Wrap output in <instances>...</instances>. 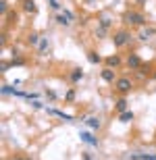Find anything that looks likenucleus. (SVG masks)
Instances as JSON below:
<instances>
[{"mask_svg":"<svg viewBox=\"0 0 156 160\" xmlns=\"http://www.w3.org/2000/svg\"><path fill=\"white\" fill-rule=\"evenodd\" d=\"M29 44H40V36L38 33H29Z\"/></svg>","mask_w":156,"mask_h":160,"instance_id":"obj_18","label":"nucleus"},{"mask_svg":"<svg viewBox=\"0 0 156 160\" xmlns=\"http://www.w3.org/2000/svg\"><path fill=\"white\" fill-rule=\"evenodd\" d=\"M150 71H152V65H150V62H142V67L138 69L139 75H150Z\"/></svg>","mask_w":156,"mask_h":160,"instance_id":"obj_13","label":"nucleus"},{"mask_svg":"<svg viewBox=\"0 0 156 160\" xmlns=\"http://www.w3.org/2000/svg\"><path fill=\"white\" fill-rule=\"evenodd\" d=\"M119 121H121V123H131V121H133V112H131V110L121 112V114H119Z\"/></svg>","mask_w":156,"mask_h":160,"instance_id":"obj_10","label":"nucleus"},{"mask_svg":"<svg viewBox=\"0 0 156 160\" xmlns=\"http://www.w3.org/2000/svg\"><path fill=\"white\" fill-rule=\"evenodd\" d=\"M56 23H58V25H69L71 21H69V17L63 12V15H56Z\"/></svg>","mask_w":156,"mask_h":160,"instance_id":"obj_14","label":"nucleus"},{"mask_svg":"<svg viewBox=\"0 0 156 160\" xmlns=\"http://www.w3.org/2000/svg\"><path fill=\"white\" fill-rule=\"evenodd\" d=\"M96 36L98 38H104V36H106V27H102V25H100V27L96 29Z\"/></svg>","mask_w":156,"mask_h":160,"instance_id":"obj_19","label":"nucleus"},{"mask_svg":"<svg viewBox=\"0 0 156 160\" xmlns=\"http://www.w3.org/2000/svg\"><path fill=\"white\" fill-rule=\"evenodd\" d=\"M85 2H92V0H85Z\"/></svg>","mask_w":156,"mask_h":160,"instance_id":"obj_26","label":"nucleus"},{"mask_svg":"<svg viewBox=\"0 0 156 160\" xmlns=\"http://www.w3.org/2000/svg\"><path fill=\"white\" fill-rule=\"evenodd\" d=\"M85 123H88V127H92V129H100V119H98V117H90V119L85 121Z\"/></svg>","mask_w":156,"mask_h":160,"instance_id":"obj_11","label":"nucleus"},{"mask_svg":"<svg viewBox=\"0 0 156 160\" xmlns=\"http://www.w3.org/2000/svg\"><path fill=\"white\" fill-rule=\"evenodd\" d=\"M38 48H40V54H44L46 50H48V40H42L40 44H38Z\"/></svg>","mask_w":156,"mask_h":160,"instance_id":"obj_17","label":"nucleus"},{"mask_svg":"<svg viewBox=\"0 0 156 160\" xmlns=\"http://www.w3.org/2000/svg\"><path fill=\"white\" fill-rule=\"evenodd\" d=\"M117 110H119V112H125L127 110V100L125 98H121V100L117 102Z\"/></svg>","mask_w":156,"mask_h":160,"instance_id":"obj_16","label":"nucleus"},{"mask_svg":"<svg viewBox=\"0 0 156 160\" xmlns=\"http://www.w3.org/2000/svg\"><path fill=\"white\" fill-rule=\"evenodd\" d=\"M131 88H133V83L129 81L127 77H123V79H117V89H119L121 94H129V92H131Z\"/></svg>","mask_w":156,"mask_h":160,"instance_id":"obj_3","label":"nucleus"},{"mask_svg":"<svg viewBox=\"0 0 156 160\" xmlns=\"http://www.w3.org/2000/svg\"><path fill=\"white\" fill-rule=\"evenodd\" d=\"M127 67H129V71H138L139 67H142V58H139L138 54H129L127 56Z\"/></svg>","mask_w":156,"mask_h":160,"instance_id":"obj_4","label":"nucleus"},{"mask_svg":"<svg viewBox=\"0 0 156 160\" xmlns=\"http://www.w3.org/2000/svg\"><path fill=\"white\" fill-rule=\"evenodd\" d=\"M123 21L129 23V25H138V27H144L146 25V17L142 12H135V11H127L125 15H123Z\"/></svg>","mask_w":156,"mask_h":160,"instance_id":"obj_1","label":"nucleus"},{"mask_svg":"<svg viewBox=\"0 0 156 160\" xmlns=\"http://www.w3.org/2000/svg\"><path fill=\"white\" fill-rule=\"evenodd\" d=\"M129 40H131V36H129V31H125V29L117 31V33L113 36V42H114V46H117V48L127 46V44H129Z\"/></svg>","mask_w":156,"mask_h":160,"instance_id":"obj_2","label":"nucleus"},{"mask_svg":"<svg viewBox=\"0 0 156 160\" xmlns=\"http://www.w3.org/2000/svg\"><path fill=\"white\" fill-rule=\"evenodd\" d=\"M83 79V69H73V73H71V81L73 83H77V81H81Z\"/></svg>","mask_w":156,"mask_h":160,"instance_id":"obj_9","label":"nucleus"},{"mask_svg":"<svg viewBox=\"0 0 156 160\" xmlns=\"http://www.w3.org/2000/svg\"><path fill=\"white\" fill-rule=\"evenodd\" d=\"M88 60H90V62H94V65H98V62H100V54H96V52H88Z\"/></svg>","mask_w":156,"mask_h":160,"instance_id":"obj_15","label":"nucleus"},{"mask_svg":"<svg viewBox=\"0 0 156 160\" xmlns=\"http://www.w3.org/2000/svg\"><path fill=\"white\" fill-rule=\"evenodd\" d=\"M0 12H2V15L6 12V2H4V0H0Z\"/></svg>","mask_w":156,"mask_h":160,"instance_id":"obj_22","label":"nucleus"},{"mask_svg":"<svg viewBox=\"0 0 156 160\" xmlns=\"http://www.w3.org/2000/svg\"><path fill=\"white\" fill-rule=\"evenodd\" d=\"M152 36H156V27H142V31H139V40H150Z\"/></svg>","mask_w":156,"mask_h":160,"instance_id":"obj_5","label":"nucleus"},{"mask_svg":"<svg viewBox=\"0 0 156 160\" xmlns=\"http://www.w3.org/2000/svg\"><path fill=\"white\" fill-rule=\"evenodd\" d=\"M102 79H104L106 83H113V81H117V75H114L113 67H108V69H104V71H102Z\"/></svg>","mask_w":156,"mask_h":160,"instance_id":"obj_6","label":"nucleus"},{"mask_svg":"<svg viewBox=\"0 0 156 160\" xmlns=\"http://www.w3.org/2000/svg\"><path fill=\"white\" fill-rule=\"evenodd\" d=\"M138 4H146V0H138Z\"/></svg>","mask_w":156,"mask_h":160,"instance_id":"obj_25","label":"nucleus"},{"mask_svg":"<svg viewBox=\"0 0 156 160\" xmlns=\"http://www.w3.org/2000/svg\"><path fill=\"white\" fill-rule=\"evenodd\" d=\"M73 98H75V92H73V89H71V92H69V94H67V100L71 102V100H73Z\"/></svg>","mask_w":156,"mask_h":160,"instance_id":"obj_24","label":"nucleus"},{"mask_svg":"<svg viewBox=\"0 0 156 160\" xmlns=\"http://www.w3.org/2000/svg\"><path fill=\"white\" fill-rule=\"evenodd\" d=\"M79 137H81V142H85V143H92V146H98V139H96V137H92L90 133H79Z\"/></svg>","mask_w":156,"mask_h":160,"instance_id":"obj_8","label":"nucleus"},{"mask_svg":"<svg viewBox=\"0 0 156 160\" xmlns=\"http://www.w3.org/2000/svg\"><path fill=\"white\" fill-rule=\"evenodd\" d=\"M100 25H102V27H110V19H100Z\"/></svg>","mask_w":156,"mask_h":160,"instance_id":"obj_21","label":"nucleus"},{"mask_svg":"<svg viewBox=\"0 0 156 160\" xmlns=\"http://www.w3.org/2000/svg\"><path fill=\"white\" fill-rule=\"evenodd\" d=\"M21 2H23L25 12H36V2H33V0H21Z\"/></svg>","mask_w":156,"mask_h":160,"instance_id":"obj_7","label":"nucleus"},{"mask_svg":"<svg viewBox=\"0 0 156 160\" xmlns=\"http://www.w3.org/2000/svg\"><path fill=\"white\" fill-rule=\"evenodd\" d=\"M11 92L15 94V89H13L11 85H2V94H11Z\"/></svg>","mask_w":156,"mask_h":160,"instance_id":"obj_20","label":"nucleus"},{"mask_svg":"<svg viewBox=\"0 0 156 160\" xmlns=\"http://www.w3.org/2000/svg\"><path fill=\"white\" fill-rule=\"evenodd\" d=\"M106 65H108V67H119V65H121V58L117 56V54H113V56H106Z\"/></svg>","mask_w":156,"mask_h":160,"instance_id":"obj_12","label":"nucleus"},{"mask_svg":"<svg viewBox=\"0 0 156 160\" xmlns=\"http://www.w3.org/2000/svg\"><path fill=\"white\" fill-rule=\"evenodd\" d=\"M50 6H52V8H56V11H58V8H60L58 0H50Z\"/></svg>","mask_w":156,"mask_h":160,"instance_id":"obj_23","label":"nucleus"}]
</instances>
